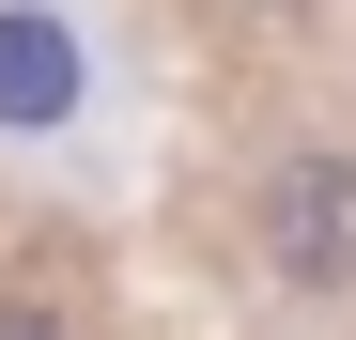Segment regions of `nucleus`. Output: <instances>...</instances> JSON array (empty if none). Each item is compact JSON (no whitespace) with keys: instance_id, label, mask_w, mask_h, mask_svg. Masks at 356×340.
Wrapping results in <instances>:
<instances>
[{"instance_id":"nucleus-1","label":"nucleus","mask_w":356,"mask_h":340,"mask_svg":"<svg viewBox=\"0 0 356 340\" xmlns=\"http://www.w3.org/2000/svg\"><path fill=\"white\" fill-rule=\"evenodd\" d=\"M264 263L294 294H356V155H279L264 170Z\"/></svg>"},{"instance_id":"nucleus-2","label":"nucleus","mask_w":356,"mask_h":340,"mask_svg":"<svg viewBox=\"0 0 356 340\" xmlns=\"http://www.w3.org/2000/svg\"><path fill=\"white\" fill-rule=\"evenodd\" d=\"M47 124H78V31L0 0V139H47Z\"/></svg>"},{"instance_id":"nucleus-3","label":"nucleus","mask_w":356,"mask_h":340,"mask_svg":"<svg viewBox=\"0 0 356 340\" xmlns=\"http://www.w3.org/2000/svg\"><path fill=\"white\" fill-rule=\"evenodd\" d=\"M0 340H63V325H47V309H31V294H0Z\"/></svg>"},{"instance_id":"nucleus-4","label":"nucleus","mask_w":356,"mask_h":340,"mask_svg":"<svg viewBox=\"0 0 356 340\" xmlns=\"http://www.w3.org/2000/svg\"><path fill=\"white\" fill-rule=\"evenodd\" d=\"M248 16H310V0H248Z\"/></svg>"}]
</instances>
